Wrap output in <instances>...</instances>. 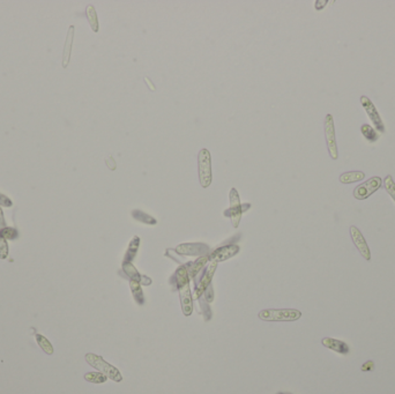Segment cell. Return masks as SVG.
I'll return each mask as SVG.
<instances>
[{"label":"cell","mask_w":395,"mask_h":394,"mask_svg":"<svg viewBox=\"0 0 395 394\" xmlns=\"http://www.w3.org/2000/svg\"><path fill=\"white\" fill-rule=\"evenodd\" d=\"M365 178V173L362 171H349L344 172L340 176V182L342 184H350V183L360 182Z\"/></svg>","instance_id":"cell-15"},{"label":"cell","mask_w":395,"mask_h":394,"mask_svg":"<svg viewBox=\"0 0 395 394\" xmlns=\"http://www.w3.org/2000/svg\"><path fill=\"white\" fill-rule=\"evenodd\" d=\"M86 361L89 365H92L93 368L97 369L99 372H102V374L105 375L108 378H110L111 380L117 381V383H119V381L123 380V377H121L119 370H118L117 368H114L113 365H111L110 363L104 361L101 356L95 355V354H92V353L87 354Z\"/></svg>","instance_id":"cell-3"},{"label":"cell","mask_w":395,"mask_h":394,"mask_svg":"<svg viewBox=\"0 0 395 394\" xmlns=\"http://www.w3.org/2000/svg\"><path fill=\"white\" fill-rule=\"evenodd\" d=\"M176 251L180 254H184V256H200V254L208 252V246L201 243L182 244L176 247Z\"/></svg>","instance_id":"cell-12"},{"label":"cell","mask_w":395,"mask_h":394,"mask_svg":"<svg viewBox=\"0 0 395 394\" xmlns=\"http://www.w3.org/2000/svg\"><path fill=\"white\" fill-rule=\"evenodd\" d=\"M239 252L238 245H226V246H221L215 251H213L209 256L210 262H225V260L231 258V257L236 256Z\"/></svg>","instance_id":"cell-11"},{"label":"cell","mask_w":395,"mask_h":394,"mask_svg":"<svg viewBox=\"0 0 395 394\" xmlns=\"http://www.w3.org/2000/svg\"><path fill=\"white\" fill-rule=\"evenodd\" d=\"M216 267H217V263H215V262H210L209 265H208L207 269L205 271L204 275H202L201 280L199 281V283L197 284V288H195V291L193 295L195 300L200 299V296L204 294V291L206 290L208 285L210 284L211 279H213V277H214V273H215V271H216Z\"/></svg>","instance_id":"cell-10"},{"label":"cell","mask_w":395,"mask_h":394,"mask_svg":"<svg viewBox=\"0 0 395 394\" xmlns=\"http://www.w3.org/2000/svg\"><path fill=\"white\" fill-rule=\"evenodd\" d=\"M360 104H362L364 110H365L366 113H368V116L370 117V119H371L373 125H375L376 130L379 132L384 133L385 132L384 123H382L381 117L378 113L377 108L375 107V104L372 103L371 100L366 97V96H362V97H360Z\"/></svg>","instance_id":"cell-7"},{"label":"cell","mask_w":395,"mask_h":394,"mask_svg":"<svg viewBox=\"0 0 395 394\" xmlns=\"http://www.w3.org/2000/svg\"><path fill=\"white\" fill-rule=\"evenodd\" d=\"M243 212V207L241 206V203H239V197L237 193V190L236 188H232L231 192H230V208L228 210H226L225 215L230 216L232 220V225L235 228H237L239 220H241V215Z\"/></svg>","instance_id":"cell-8"},{"label":"cell","mask_w":395,"mask_h":394,"mask_svg":"<svg viewBox=\"0 0 395 394\" xmlns=\"http://www.w3.org/2000/svg\"><path fill=\"white\" fill-rule=\"evenodd\" d=\"M73 33H74V27H70V30H68V35L66 39V45H65L64 49V59H63V66L66 67L68 64V60H70V55H71V48H72V41H73Z\"/></svg>","instance_id":"cell-18"},{"label":"cell","mask_w":395,"mask_h":394,"mask_svg":"<svg viewBox=\"0 0 395 394\" xmlns=\"http://www.w3.org/2000/svg\"><path fill=\"white\" fill-rule=\"evenodd\" d=\"M373 369H375V363H373V361H368V362H365L362 365L360 370H362V371H372Z\"/></svg>","instance_id":"cell-29"},{"label":"cell","mask_w":395,"mask_h":394,"mask_svg":"<svg viewBox=\"0 0 395 394\" xmlns=\"http://www.w3.org/2000/svg\"><path fill=\"white\" fill-rule=\"evenodd\" d=\"M360 132L364 135V138L370 142H376L379 139V133L377 132V130L373 129L371 125L369 124H364V125L360 127Z\"/></svg>","instance_id":"cell-17"},{"label":"cell","mask_w":395,"mask_h":394,"mask_svg":"<svg viewBox=\"0 0 395 394\" xmlns=\"http://www.w3.org/2000/svg\"><path fill=\"white\" fill-rule=\"evenodd\" d=\"M381 185L382 181L380 177L378 176L371 177L369 181L364 182L363 184L356 186L355 190H354V197H355L357 200L368 199L370 195H372L376 191H378L379 188H381Z\"/></svg>","instance_id":"cell-5"},{"label":"cell","mask_w":395,"mask_h":394,"mask_svg":"<svg viewBox=\"0 0 395 394\" xmlns=\"http://www.w3.org/2000/svg\"><path fill=\"white\" fill-rule=\"evenodd\" d=\"M85 379L89 381V383L102 384L107 381L108 377L102 374V372H88V374L85 375Z\"/></svg>","instance_id":"cell-22"},{"label":"cell","mask_w":395,"mask_h":394,"mask_svg":"<svg viewBox=\"0 0 395 394\" xmlns=\"http://www.w3.org/2000/svg\"><path fill=\"white\" fill-rule=\"evenodd\" d=\"M208 260H209V257L204 256V257H201V258H199L198 260H195V262L189 263V266L188 267V273L189 277L191 278L197 277L198 273L205 267V265H206Z\"/></svg>","instance_id":"cell-14"},{"label":"cell","mask_w":395,"mask_h":394,"mask_svg":"<svg viewBox=\"0 0 395 394\" xmlns=\"http://www.w3.org/2000/svg\"><path fill=\"white\" fill-rule=\"evenodd\" d=\"M132 215L140 222L147 223V225H156V220L151 218L150 215H147L146 213L141 212V210H134V212L132 213Z\"/></svg>","instance_id":"cell-24"},{"label":"cell","mask_w":395,"mask_h":394,"mask_svg":"<svg viewBox=\"0 0 395 394\" xmlns=\"http://www.w3.org/2000/svg\"><path fill=\"white\" fill-rule=\"evenodd\" d=\"M6 226V222H5V219H4V214H2V210L0 208V230H1L2 228H5Z\"/></svg>","instance_id":"cell-30"},{"label":"cell","mask_w":395,"mask_h":394,"mask_svg":"<svg viewBox=\"0 0 395 394\" xmlns=\"http://www.w3.org/2000/svg\"><path fill=\"white\" fill-rule=\"evenodd\" d=\"M321 343L326 347V348L334 350V352L342 354V355H347V354L350 352L349 346H348L346 342L337 339H332V338H323Z\"/></svg>","instance_id":"cell-13"},{"label":"cell","mask_w":395,"mask_h":394,"mask_svg":"<svg viewBox=\"0 0 395 394\" xmlns=\"http://www.w3.org/2000/svg\"><path fill=\"white\" fill-rule=\"evenodd\" d=\"M176 283L180 295V302H182V310L185 316H189L193 310V303H192L191 291H189V280L188 273L186 266H180L176 271Z\"/></svg>","instance_id":"cell-1"},{"label":"cell","mask_w":395,"mask_h":394,"mask_svg":"<svg viewBox=\"0 0 395 394\" xmlns=\"http://www.w3.org/2000/svg\"><path fill=\"white\" fill-rule=\"evenodd\" d=\"M35 338L37 343H38V346L40 347V349H42L43 352L48 354V355H52V354H54V347H52V344L50 343V341L46 339L45 337L40 336V334H36Z\"/></svg>","instance_id":"cell-20"},{"label":"cell","mask_w":395,"mask_h":394,"mask_svg":"<svg viewBox=\"0 0 395 394\" xmlns=\"http://www.w3.org/2000/svg\"><path fill=\"white\" fill-rule=\"evenodd\" d=\"M0 236H1L2 238H5L6 241L7 240H17L19 237V231L17 229L14 228H11V226H5V228H2L1 230H0Z\"/></svg>","instance_id":"cell-25"},{"label":"cell","mask_w":395,"mask_h":394,"mask_svg":"<svg viewBox=\"0 0 395 394\" xmlns=\"http://www.w3.org/2000/svg\"><path fill=\"white\" fill-rule=\"evenodd\" d=\"M327 4V1L326 0H323V1H317L316 2V9H321L325 7V5Z\"/></svg>","instance_id":"cell-31"},{"label":"cell","mask_w":395,"mask_h":394,"mask_svg":"<svg viewBox=\"0 0 395 394\" xmlns=\"http://www.w3.org/2000/svg\"><path fill=\"white\" fill-rule=\"evenodd\" d=\"M325 134H326V141H327V148L329 151V155L333 160H337L339 157L338 154V147H337V140H335V129H334V120H333V116L328 113L325 118Z\"/></svg>","instance_id":"cell-6"},{"label":"cell","mask_w":395,"mask_h":394,"mask_svg":"<svg viewBox=\"0 0 395 394\" xmlns=\"http://www.w3.org/2000/svg\"><path fill=\"white\" fill-rule=\"evenodd\" d=\"M87 18H88V21L92 26V29L94 32H98V21H97V14H96V11L94 8V6H88L87 7Z\"/></svg>","instance_id":"cell-23"},{"label":"cell","mask_w":395,"mask_h":394,"mask_svg":"<svg viewBox=\"0 0 395 394\" xmlns=\"http://www.w3.org/2000/svg\"><path fill=\"white\" fill-rule=\"evenodd\" d=\"M384 186L385 190L387 191V193L391 195L392 199H393L395 203V182L393 181V177L391 175H387L386 178L384 179Z\"/></svg>","instance_id":"cell-26"},{"label":"cell","mask_w":395,"mask_h":394,"mask_svg":"<svg viewBox=\"0 0 395 394\" xmlns=\"http://www.w3.org/2000/svg\"><path fill=\"white\" fill-rule=\"evenodd\" d=\"M301 317V312L295 309H266L259 312V318L266 321H295Z\"/></svg>","instance_id":"cell-2"},{"label":"cell","mask_w":395,"mask_h":394,"mask_svg":"<svg viewBox=\"0 0 395 394\" xmlns=\"http://www.w3.org/2000/svg\"><path fill=\"white\" fill-rule=\"evenodd\" d=\"M123 268H124V272H125L126 274L129 275L131 280L138 281V282L141 281L142 277L139 274V272L136 271V268L132 265V263H123Z\"/></svg>","instance_id":"cell-21"},{"label":"cell","mask_w":395,"mask_h":394,"mask_svg":"<svg viewBox=\"0 0 395 394\" xmlns=\"http://www.w3.org/2000/svg\"><path fill=\"white\" fill-rule=\"evenodd\" d=\"M139 243H140L139 237L138 236H135V237L131 241L129 250H127V252L125 254V258H124V263H131L133 259H134L136 251H138V247H139Z\"/></svg>","instance_id":"cell-19"},{"label":"cell","mask_w":395,"mask_h":394,"mask_svg":"<svg viewBox=\"0 0 395 394\" xmlns=\"http://www.w3.org/2000/svg\"><path fill=\"white\" fill-rule=\"evenodd\" d=\"M130 285H131V291H132L135 302L138 303L139 305H142V304L145 303V296H144V291H142V289H141V285H140V282L131 280Z\"/></svg>","instance_id":"cell-16"},{"label":"cell","mask_w":395,"mask_h":394,"mask_svg":"<svg viewBox=\"0 0 395 394\" xmlns=\"http://www.w3.org/2000/svg\"><path fill=\"white\" fill-rule=\"evenodd\" d=\"M350 236H351V240H353V242H354V244H355L357 250L359 251V253L362 254L363 258L365 260H368V262H370V260H371V252H370L369 245H368V243H366L365 238H364L362 232L359 231V229L356 228L355 225H351L350 226Z\"/></svg>","instance_id":"cell-9"},{"label":"cell","mask_w":395,"mask_h":394,"mask_svg":"<svg viewBox=\"0 0 395 394\" xmlns=\"http://www.w3.org/2000/svg\"><path fill=\"white\" fill-rule=\"evenodd\" d=\"M0 206L12 207V206H13V203H12V200L9 199L8 197H6L5 194L0 193Z\"/></svg>","instance_id":"cell-28"},{"label":"cell","mask_w":395,"mask_h":394,"mask_svg":"<svg viewBox=\"0 0 395 394\" xmlns=\"http://www.w3.org/2000/svg\"><path fill=\"white\" fill-rule=\"evenodd\" d=\"M199 179L202 188H208L211 183L210 153L207 150H201L198 155Z\"/></svg>","instance_id":"cell-4"},{"label":"cell","mask_w":395,"mask_h":394,"mask_svg":"<svg viewBox=\"0 0 395 394\" xmlns=\"http://www.w3.org/2000/svg\"><path fill=\"white\" fill-rule=\"evenodd\" d=\"M8 257V244L5 238L0 236V259H6Z\"/></svg>","instance_id":"cell-27"}]
</instances>
